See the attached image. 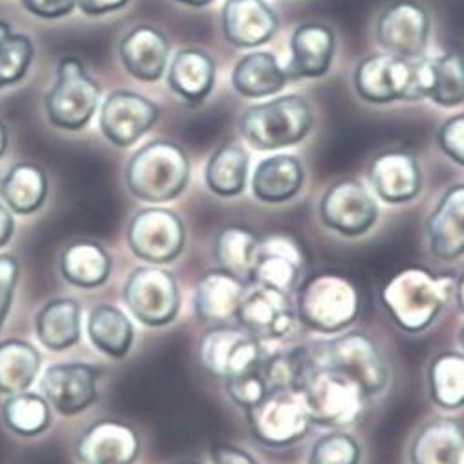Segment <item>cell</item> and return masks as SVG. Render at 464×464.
Masks as SVG:
<instances>
[{"instance_id": "f35d334b", "label": "cell", "mask_w": 464, "mask_h": 464, "mask_svg": "<svg viewBox=\"0 0 464 464\" xmlns=\"http://www.w3.org/2000/svg\"><path fill=\"white\" fill-rule=\"evenodd\" d=\"M5 424L21 437H35L50 426V406L43 395L17 393L10 395L3 404Z\"/></svg>"}, {"instance_id": "d590c367", "label": "cell", "mask_w": 464, "mask_h": 464, "mask_svg": "<svg viewBox=\"0 0 464 464\" xmlns=\"http://www.w3.org/2000/svg\"><path fill=\"white\" fill-rule=\"evenodd\" d=\"M259 243L261 241L257 239V236L248 227H224L215 241V257L220 270L239 279L250 276Z\"/></svg>"}, {"instance_id": "cb8c5ba5", "label": "cell", "mask_w": 464, "mask_h": 464, "mask_svg": "<svg viewBox=\"0 0 464 464\" xmlns=\"http://www.w3.org/2000/svg\"><path fill=\"white\" fill-rule=\"evenodd\" d=\"M301 270L303 254L297 243L288 237L274 236L259 243L250 277L257 286L288 294L297 285Z\"/></svg>"}, {"instance_id": "ba28073f", "label": "cell", "mask_w": 464, "mask_h": 464, "mask_svg": "<svg viewBox=\"0 0 464 464\" xmlns=\"http://www.w3.org/2000/svg\"><path fill=\"white\" fill-rule=\"evenodd\" d=\"M314 360L351 382H354L367 399L382 393L390 382V369L371 338L349 333L333 342L311 347Z\"/></svg>"}, {"instance_id": "ffe728a7", "label": "cell", "mask_w": 464, "mask_h": 464, "mask_svg": "<svg viewBox=\"0 0 464 464\" xmlns=\"http://www.w3.org/2000/svg\"><path fill=\"white\" fill-rule=\"evenodd\" d=\"M279 30L277 14L265 0H226L222 32L237 48H256L274 39Z\"/></svg>"}, {"instance_id": "8d00e7d4", "label": "cell", "mask_w": 464, "mask_h": 464, "mask_svg": "<svg viewBox=\"0 0 464 464\" xmlns=\"http://www.w3.org/2000/svg\"><path fill=\"white\" fill-rule=\"evenodd\" d=\"M428 380L431 399L437 406L444 410L464 406V354H439L430 365Z\"/></svg>"}, {"instance_id": "ac0fdd59", "label": "cell", "mask_w": 464, "mask_h": 464, "mask_svg": "<svg viewBox=\"0 0 464 464\" xmlns=\"http://www.w3.org/2000/svg\"><path fill=\"white\" fill-rule=\"evenodd\" d=\"M138 453L136 430L114 419L94 422L75 442V457L83 464H134Z\"/></svg>"}, {"instance_id": "7bdbcfd3", "label": "cell", "mask_w": 464, "mask_h": 464, "mask_svg": "<svg viewBox=\"0 0 464 464\" xmlns=\"http://www.w3.org/2000/svg\"><path fill=\"white\" fill-rule=\"evenodd\" d=\"M17 281H19L17 257H14L10 254L0 256V331H3L6 318L10 314Z\"/></svg>"}, {"instance_id": "8fae6325", "label": "cell", "mask_w": 464, "mask_h": 464, "mask_svg": "<svg viewBox=\"0 0 464 464\" xmlns=\"http://www.w3.org/2000/svg\"><path fill=\"white\" fill-rule=\"evenodd\" d=\"M254 437L270 446L283 448L303 439L313 424L303 399L295 392H270L246 410Z\"/></svg>"}, {"instance_id": "e575fe53", "label": "cell", "mask_w": 464, "mask_h": 464, "mask_svg": "<svg viewBox=\"0 0 464 464\" xmlns=\"http://www.w3.org/2000/svg\"><path fill=\"white\" fill-rule=\"evenodd\" d=\"M87 331L92 345L116 360L125 358L134 342L130 320L112 304H98L92 308Z\"/></svg>"}, {"instance_id": "f6af8a7d", "label": "cell", "mask_w": 464, "mask_h": 464, "mask_svg": "<svg viewBox=\"0 0 464 464\" xmlns=\"http://www.w3.org/2000/svg\"><path fill=\"white\" fill-rule=\"evenodd\" d=\"M21 5L39 19H59L75 10L77 0H21Z\"/></svg>"}, {"instance_id": "52a82bcc", "label": "cell", "mask_w": 464, "mask_h": 464, "mask_svg": "<svg viewBox=\"0 0 464 464\" xmlns=\"http://www.w3.org/2000/svg\"><path fill=\"white\" fill-rule=\"evenodd\" d=\"M102 89L83 63L66 55L57 64L55 83L46 94L44 109L50 123L64 130H80L94 116Z\"/></svg>"}, {"instance_id": "4316f807", "label": "cell", "mask_w": 464, "mask_h": 464, "mask_svg": "<svg viewBox=\"0 0 464 464\" xmlns=\"http://www.w3.org/2000/svg\"><path fill=\"white\" fill-rule=\"evenodd\" d=\"M464 451V428L453 419L428 422L413 439L411 464H460Z\"/></svg>"}, {"instance_id": "484cf974", "label": "cell", "mask_w": 464, "mask_h": 464, "mask_svg": "<svg viewBox=\"0 0 464 464\" xmlns=\"http://www.w3.org/2000/svg\"><path fill=\"white\" fill-rule=\"evenodd\" d=\"M168 83L184 102L200 105L215 85V61L198 48H184L171 61Z\"/></svg>"}, {"instance_id": "11a10c76", "label": "cell", "mask_w": 464, "mask_h": 464, "mask_svg": "<svg viewBox=\"0 0 464 464\" xmlns=\"http://www.w3.org/2000/svg\"><path fill=\"white\" fill-rule=\"evenodd\" d=\"M177 464H198V462H193V460H186V462H177Z\"/></svg>"}, {"instance_id": "d4e9b609", "label": "cell", "mask_w": 464, "mask_h": 464, "mask_svg": "<svg viewBox=\"0 0 464 464\" xmlns=\"http://www.w3.org/2000/svg\"><path fill=\"white\" fill-rule=\"evenodd\" d=\"M246 290L239 277L224 270H211L195 288V313L206 324H224L237 316Z\"/></svg>"}, {"instance_id": "c3c4849f", "label": "cell", "mask_w": 464, "mask_h": 464, "mask_svg": "<svg viewBox=\"0 0 464 464\" xmlns=\"http://www.w3.org/2000/svg\"><path fill=\"white\" fill-rule=\"evenodd\" d=\"M14 231H15L14 215L6 206L0 204V248L6 246L12 241Z\"/></svg>"}, {"instance_id": "603a6c76", "label": "cell", "mask_w": 464, "mask_h": 464, "mask_svg": "<svg viewBox=\"0 0 464 464\" xmlns=\"http://www.w3.org/2000/svg\"><path fill=\"white\" fill-rule=\"evenodd\" d=\"M336 50L334 32L318 23H308L292 34L290 39V63L286 73L290 80L301 77H322L329 72Z\"/></svg>"}, {"instance_id": "d6986e66", "label": "cell", "mask_w": 464, "mask_h": 464, "mask_svg": "<svg viewBox=\"0 0 464 464\" xmlns=\"http://www.w3.org/2000/svg\"><path fill=\"white\" fill-rule=\"evenodd\" d=\"M369 180L383 202L402 204L420 193L422 171L413 154L406 150H385L371 162Z\"/></svg>"}, {"instance_id": "7dc6e473", "label": "cell", "mask_w": 464, "mask_h": 464, "mask_svg": "<svg viewBox=\"0 0 464 464\" xmlns=\"http://www.w3.org/2000/svg\"><path fill=\"white\" fill-rule=\"evenodd\" d=\"M129 0H77V6L82 8L85 15L98 17V15H107L111 12H116L123 8Z\"/></svg>"}, {"instance_id": "7402d4cb", "label": "cell", "mask_w": 464, "mask_h": 464, "mask_svg": "<svg viewBox=\"0 0 464 464\" xmlns=\"http://www.w3.org/2000/svg\"><path fill=\"white\" fill-rule=\"evenodd\" d=\"M431 254L444 263L464 256V184L450 188L426 224Z\"/></svg>"}, {"instance_id": "b9f144b4", "label": "cell", "mask_w": 464, "mask_h": 464, "mask_svg": "<svg viewBox=\"0 0 464 464\" xmlns=\"http://www.w3.org/2000/svg\"><path fill=\"white\" fill-rule=\"evenodd\" d=\"M226 393L239 408L250 410L252 406H256L257 402H261L266 397L268 388H266V383L257 367L250 372L227 378L226 380Z\"/></svg>"}, {"instance_id": "f1b7e54d", "label": "cell", "mask_w": 464, "mask_h": 464, "mask_svg": "<svg viewBox=\"0 0 464 464\" xmlns=\"http://www.w3.org/2000/svg\"><path fill=\"white\" fill-rule=\"evenodd\" d=\"M304 182V169L292 154L265 159L254 171L252 189L265 204H281L294 198Z\"/></svg>"}, {"instance_id": "4fadbf2b", "label": "cell", "mask_w": 464, "mask_h": 464, "mask_svg": "<svg viewBox=\"0 0 464 464\" xmlns=\"http://www.w3.org/2000/svg\"><path fill=\"white\" fill-rule=\"evenodd\" d=\"M198 358L208 372L227 380L257 369L263 351L259 340L245 329L217 327L202 336Z\"/></svg>"}, {"instance_id": "1f68e13d", "label": "cell", "mask_w": 464, "mask_h": 464, "mask_svg": "<svg viewBox=\"0 0 464 464\" xmlns=\"http://www.w3.org/2000/svg\"><path fill=\"white\" fill-rule=\"evenodd\" d=\"M48 195V179L41 166L15 164L0 182V197L6 208L19 215H30L43 208Z\"/></svg>"}, {"instance_id": "6da1fadb", "label": "cell", "mask_w": 464, "mask_h": 464, "mask_svg": "<svg viewBox=\"0 0 464 464\" xmlns=\"http://www.w3.org/2000/svg\"><path fill=\"white\" fill-rule=\"evenodd\" d=\"M453 290L451 277L413 266L397 272L385 283L382 301L401 329L422 333L437 320Z\"/></svg>"}, {"instance_id": "4dcf8cb0", "label": "cell", "mask_w": 464, "mask_h": 464, "mask_svg": "<svg viewBox=\"0 0 464 464\" xmlns=\"http://www.w3.org/2000/svg\"><path fill=\"white\" fill-rule=\"evenodd\" d=\"M111 268L112 259L109 252L94 241L70 243L59 257L61 276L80 288L102 286L109 279Z\"/></svg>"}, {"instance_id": "db71d44e", "label": "cell", "mask_w": 464, "mask_h": 464, "mask_svg": "<svg viewBox=\"0 0 464 464\" xmlns=\"http://www.w3.org/2000/svg\"><path fill=\"white\" fill-rule=\"evenodd\" d=\"M459 343H460V347H462V351H464V325H462V329H460V333H459Z\"/></svg>"}, {"instance_id": "5bb4252c", "label": "cell", "mask_w": 464, "mask_h": 464, "mask_svg": "<svg viewBox=\"0 0 464 464\" xmlns=\"http://www.w3.org/2000/svg\"><path fill=\"white\" fill-rule=\"evenodd\" d=\"M320 215L324 224L333 231L345 237H358L376 222L378 206L363 184L345 179L325 191Z\"/></svg>"}, {"instance_id": "681fc988", "label": "cell", "mask_w": 464, "mask_h": 464, "mask_svg": "<svg viewBox=\"0 0 464 464\" xmlns=\"http://www.w3.org/2000/svg\"><path fill=\"white\" fill-rule=\"evenodd\" d=\"M6 147H8V129L3 121H0V159L5 157Z\"/></svg>"}, {"instance_id": "f907efd6", "label": "cell", "mask_w": 464, "mask_h": 464, "mask_svg": "<svg viewBox=\"0 0 464 464\" xmlns=\"http://www.w3.org/2000/svg\"><path fill=\"white\" fill-rule=\"evenodd\" d=\"M175 3H180V5H186V6H193V8H202V6L211 5L213 0H175Z\"/></svg>"}, {"instance_id": "9c48e42d", "label": "cell", "mask_w": 464, "mask_h": 464, "mask_svg": "<svg viewBox=\"0 0 464 464\" xmlns=\"http://www.w3.org/2000/svg\"><path fill=\"white\" fill-rule=\"evenodd\" d=\"M123 299L136 320L149 327L171 324L180 311L179 283L164 268L140 266L127 277Z\"/></svg>"}, {"instance_id": "8992f818", "label": "cell", "mask_w": 464, "mask_h": 464, "mask_svg": "<svg viewBox=\"0 0 464 464\" xmlns=\"http://www.w3.org/2000/svg\"><path fill=\"white\" fill-rule=\"evenodd\" d=\"M313 125V107L297 94L248 107L239 120L241 134L259 150H276L295 145L306 138Z\"/></svg>"}, {"instance_id": "60d3db41", "label": "cell", "mask_w": 464, "mask_h": 464, "mask_svg": "<svg viewBox=\"0 0 464 464\" xmlns=\"http://www.w3.org/2000/svg\"><path fill=\"white\" fill-rule=\"evenodd\" d=\"M360 444L347 433H329L318 439L308 455V464H358Z\"/></svg>"}, {"instance_id": "277c9868", "label": "cell", "mask_w": 464, "mask_h": 464, "mask_svg": "<svg viewBox=\"0 0 464 464\" xmlns=\"http://www.w3.org/2000/svg\"><path fill=\"white\" fill-rule=\"evenodd\" d=\"M306 351V367L299 382L297 393L311 415L313 422L322 426H351L354 424L365 408L367 397L354 382L343 374L318 363Z\"/></svg>"}, {"instance_id": "e0dca14e", "label": "cell", "mask_w": 464, "mask_h": 464, "mask_svg": "<svg viewBox=\"0 0 464 464\" xmlns=\"http://www.w3.org/2000/svg\"><path fill=\"white\" fill-rule=\"evenodd\" d=\"M295 308L286 292L257 286L245 294L237 320L257 340H279L295 327Z\"/></svg>"}, {"instance_id": "ab89813d", "label": "cell", "mask_w": 464, "mask_h": 464, "mask_svg": "<svg viewBox=\"0 0 464 464\" xmlns=\"http://www.w3.org/2000/svg\"><path fill=\"white\" fill-rule=\"evenodd\" d=\"M34 43L24 34H12L0 43V89L15 85L26 75L34 61Z\"/></svg>"}, {"instance_id": "30bf717a", "label": "cell", "mask_w": 464, "mask_h": 464, "mask_svg": "<svg viewBox=\"0 0 464 464\" xmlns=\"http://www.w3.org/2000/svg\"><path fill=\"white\" fill-rule=\"evenodd\" d=\"M127 243L136 257L150 265H168L184 250L186 227L175 211L147 208L132 217Z\"/></svg>"}, {"instance_id": "ee69618b", "label": "cell", "mask_w": 464, "mask_h": 464, "mask_svg": "<svg viewBox=\"0 0 464 464\" xmlns=\"http://www.w3.org/2000/svg\"><path fill=\"white\" fill-rule=\"evenodd\" d=\"M437 143L446 157L464 166V114H457L440 125Z\"/></svg>"}, {"instance_id": "44dd1931", "label": "cell", "mask_w": 464, "mask_h": 464, "mask_svg": "<svg viewBox=\"0 0 464 464\" xmlns=\"http://www.w3.org/2000/svg\"><path fill=\"white\" fill-rule=\"evenodd\" d=\"M118 52L132 77L150 83L166 73L171 44L164 32L152 26H136L123 35Z\"/></svg>"}, {"instance_id": "f5cc1de1", "label": "cell", "mask_w": 464, "mask_h": 464, "mask_svg": "<svg viewBox=\"0 0 464 464\" xmlns=\"http://www.w3.org/2000/svg\"><path fill=\"white\" fill-rule=\"evenodd\" d=\"M457 297H459L460 311L464 313V276L460 277V281H459V285H457Z\"/></svg>"}, {"instance_id": "bcb514c9", "label": "cell", "mask_w": 464, "mask_h": 464, "mask_svg": "<svg viewBox=\"0 0 464 464\" xmlns=\"http://www.w3.org/2000/svg\"><path fill=\"white\" fill-rule=\"evenodd\" d=\"M211 462L213 464H257V460L248 451L229 444L213 446Z\"/></svg>"}, {"instance_id": "d6a6232c", "label": "cell", "mask_w": 464, "mask_h": 464, "mask_svg": "<svg viewBox=\"0 0 464 464\" xmlns=\"http://www.w3.org/2000/svg\"><path fill=\"white\" fill-rule=\"evenodd\" d=\"M248 169V152L237 143H224L211 154L206 166V184L218 197H237L246 188Z\"/></svg>"}, {"instance_id": "74e56055", "label": "cell", "mask_w": 464, "mask_h": 464, "mask_svg": "<svg viewBox=\"0 0 464 464\" xmlns=\"http://www.w3.org/2000/svg\"><path fill=\"white\" fill-rule=\"evenodd\" d=\"M431 85L428 100L435 105L451 109L464 103V57L457 52H448L439 57H430Z\"/></svg>"}, {"instance_id": "3957f363", "label": "cell", "mask_w": 464, "mask_h": 464, "mask_svg": "<svg viewBox=\"0 0 464 464\" xmlns=\"http://www.w3.org/2000/svg\"><path fill=\"white\" fill-rule=\"evenodd\" d=\"M189 159L184 149L168 140H154L138 149L125 169L129 191L150 204L177 198L189 182Z\"/></svg>"}, {"instance_id": "5b68a950", "label": "cell", "mask_w": 464, "mask_h": 464, "mask_svg": "<svg viewBox=\"0 0 464 464\" xmlns=\"http://www.w3.org/2000/svg\"><path fill=\"white\" fill-rule=\"evenodd\" d=\"M358 313L360 294L342 274H316L299 288L295 314L308 329L334 334L347 329Z\"/></svg>"}, {"instance_id": "2e32d148", "label": "cell", "mask_w": 464, "mask_h": 464, "mask_svg": "<svg viewBox=\"0 0 464 464\" xmlns=\"http://www.w3.org/2000/svg\"><path fill=\"white\" fill-rule=\"evenodd\" d=\"M159 114V107L149 98L130 91H114L102 107L100 127L112 145L130 147L157 123Z\"/></svg>"}, {"instance_id": "836d02e7", "label": "cell", "mask_w": 464, "mask_h": 464, "mask_svg": "<svg viewBox=\"0 0 464 464\" xmlns=\"http://www.w3.org/2000/svg\"><path fill=\"white\" fill-rule=\"evenodd\" d=\"M41 371L39 351L24 340L0 342V393L17 395L32 388Z\"/></svg>"}, {"instance_id": "7c38bea8", "label": "cell", "mask_w": 464, "mask_h": 464, "mask_svg": "<svg viewBox=\"0 0 464 464\" xmlns=\"http://www.w3.org/2000/svg\"><path fill=\"white\" fill-rule=\"evenodd\" d=\"M431 21L417 0H395L376 21V41L390 55L422 57L430 39Z\"/></svg>"}, {"instance_id": "816d5d0a", "label": "cell", "mask_w": 464, "mask_h": 464, "mask_svg": "<svg viewBox=\"0 0 464 464\" xmlns=\"http://www.w3.org/2000/svg\"><path fill=\"white\" fill-rule=\"evenodd\" d=\"M12 34H14L12 26H10L8 23H5V21H0V43L6 41V39L12 35Z\"/></svg>"}, {"instance_id": "f546056e", "label": "cell", "mask_w": 464, "mask_h": 464, "mask_svg": "<svg viewBox=\"0 0 464 464\" xmlns=\"http://www.w3.org/2000/svg\"><path fill=\"white\" fill-rule=\"evenodd\" d=\"M37 336L50 351H66L82 338V304L72 297L48 301L37 314Z\"/></svg>"}, {"instance_id": "83f0119b", "label": "cell", "mask_w": 464, "mask_h": 464, "mask_svg": "<svg viewBox=\"0 0 464 464\" xmlns=\"http://www.w3.org/2000/svg\"><path fill=\"white\" fill-rule=\"evenodd\" d=\"M290 82L286 70L274 53L252 52L237 61L231 73V85L245 98H266L281 92Z\"/></svg>"}, {"instance_id": "7a4b0ae2", "label": "cell", "mask_w": 464, "mask_h": 464, "mask_svg": "<svg viewBox=\"0 0 464 464\" xmlns=\"http://www.w3.org/2000/svg\"><path fill=\"white\" fill-rule=\"evenodd\" d=\"M430 57L404 59L390 53H372L362 59L354 72V87L363 102L385 105L417 102L430 94Z\"/></svg>"}, {"instance_id": "9a60e30c", "label": "cell", "mask_w": 464, "mask_h": 464, "mask_svg": "<svg viewBox=\"0 0 464 464\" xmlns=\"http://www.w3.org/2000/svg\"><path fill=\"white\" fill-rule=\"evenodd\" d=\"M98 378L100 371L89 363H55L41 378V395L61 415H77L94 404Z\"/></svg>"}]
</instances>
